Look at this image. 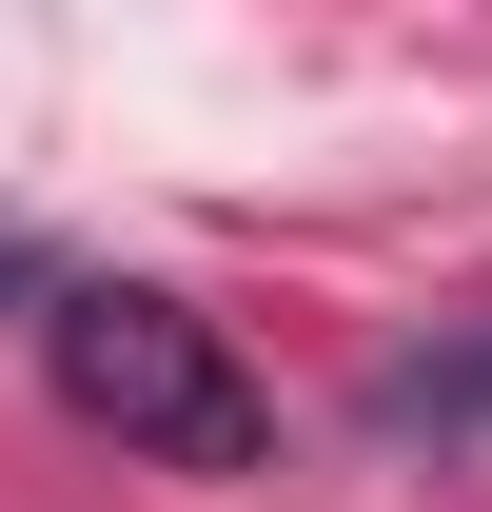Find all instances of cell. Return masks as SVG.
<instances>
[{
	"label": "cell",
	"instance_id": "1",
	"mask_svg": "<svg viewBox=\"0 0 492 512\" xmlns=\"http://www.w3.org/2000/svg\"><path fill=\"white\" fill-rule=\"evenodd\" d=\"M40 375H60V414L119 434L138 473H256V453H276L256 355L197 316V296H158V276H60V296H40Z\"/></svg>",
	"mask_w": 492,
	"mask_h": 512
},
{
	"label": "cell",
	"instance_id": "2",
	"mask_svg": "<svg viewBox=\"0 0 492 512\" xmlns=\"http://www.w3.org/2000/svg\"><path fill=\"white\" fill-rule=\"evenodd\" d=\"M0 276H20V237H0Z\"/></svg>",
	"mask_w": 492,
	"mask_h": 512
}]
</instances>
